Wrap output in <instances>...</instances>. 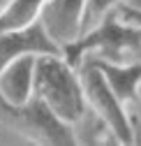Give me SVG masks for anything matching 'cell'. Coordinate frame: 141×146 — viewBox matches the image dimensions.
I'll return each mask as SVG.
<instances>
[{
	"mask_svg": "<svg viewBox=\"0 0 141 146\" xmlns=\"http://www.w3.org/2000/svg\"><path fill=\"white\" fill-rule=\"evenodd\" d=\"M35 95L69 125H79L88 116V102L79 67L69 65L60 53H42L35 67Z\"/></svg>",
	"mask_w": 141,
	"mask_h": 146,
	"instance_id": "cell-1",
	"label": "cell"
},
{
	"mask_svg": "<svg viewBox=\"0 0 141 146\" xmlns=\"http://www.w3.org/2000/svg\"><path fill=\"white\" fill-rule=\"evenodd\" d=\"M141 49V28L125 23L118 16V9H109L99 16V23L81 35L72 44L63 46V56L69 65L79 67L88 53L109 60H134Z\"/></svg>",
	"mask_w": 141,
	"mask_h": 146,
	"instance_id": "cell-2",
	"label": "cell"
},
{
	"mask_svg": "<svg viewBox=\"0 0 141 146\" xmlns=\"http://www.w3.org/2000/svg\"><path fill=\"white\" fill-rule=\"evenodd\" d=\"M0 121H5L16 135L32 144L44 146H74L79 144L76 127L65 123L51 111V107L32 95L23 104H9L0 98Z\"/></svg>",
	"mask_w": 141,
	"mask_h": 146,
	"instance_id": "cell-3",
	"label": "cell"
},
{
	"mask_svg": "<svg viewBox=\"0 0 141 146\" xmlns=\"http://www.w3.org/2000/svg\"><path fill=\"white\" fill-rule=\"evenodd\" d=\"M79 74H81L88 109L93 111V116L107 125L113 141H118L123 146L134 144L136 137H134V125L127 114V107L118 100V95L113 93L109 81L104 79L102 70L88 58H83L79 65Z\"/></svg>",
	"mask_w": 141,
	"mask_h": 146,
	"instance_id": "cell-4",
	"label": "cell"
},
{
	"mask_svg": "<svg viewBox=\"0 0 141 146\" xmlns=\"http://www.w3.org/2000/svg\"><path fill=\"white\" fill-rule=\"evenodd\" d=\"M42 56V53H60L63 46L46 33L44 23L37 19L35 23L26 28H14V30H3L0 33V70L7 63H12L19 56Z\"/></svg>",
	"mask_w": 141,
	"mask_h": 146,
	"instance_id": "cell-5",
	"label": "cell"
},
{
	"mask_svg": "<svg viewBox=\"0 0 141 146\" xmlns=\"http://www.w3.org/2000/svg\"><path fill=\"white\" fill-rule=\"evenodd\" d=\"M86 9L88 0H46L40 21L60 46H67L81 37V26L86 23Z\"/></svg>",
	"mask_w": 141,
	"mask_h": 146,
	"instance_id": "cell-6",
	"label": "cell"
},
{
	"mask_svg": "<svg viewBox=\"0 0 141 146\" xmlns=\"http://www.w3.org/2000/svg\"><path fill=\"white\" fill-rule=\"evenodd\" d=\"M90 63H95L104 79L109 81L113 88V93L123 104H139V90H141V58L134 60H109V58H99L95 53L86 56Z\"/></svg>",
	"mask_w": 141,
	"mask_h": 146,
	"instance_id": "cell-7",
	"label": "cell"
},
{
	"mask_svg": "<svg viewBox=\"0 0 141 146\" xmlns=\"http://www.w3.org/2000/svg\"><path fill=\"white\" fill-rule=\"evenodd\" d=\"M37 56H19L0 70V98L9 104H23L35 95Z\"/></svg>",
	"mask_w": 141,
	"mask_h": 146,
	"instance_id": "cell-8",
	"label": "cell"
},
{
	"mask_svg": "<svg viewBox=\"0 0 141 146\" xmlns=\"http://www.w3.org/2000/svg\"><path fill=\"white\" fill-rule=\"evenodd\" d=\"M44 3L46 0H7V5L0 9V33L35 23L42 14Z\"/></svg>",
	"mask_w": 141,
	"mask_h": 146,
	"instance_id": "cell-9",
	"label": "cell"
},
{
	"mask_svg": "<svg viewBox=\"0 0 141 146\" xmlns=\"http://www.w3.org/2000/svg\"><path fill=\"white\" fill-rule=\"evenodd\" d=\"M130 0H88V9H86V19H99L104 12H109L118 5H125Z\"/></svg>",
	"mask_w": 141,
	"mask_h": 146,
	"instance_id": "cell-10",
	"label": "cell"
},
{
	"mask_svg": "<svg viewBox=\"0 0 141 146\" xmlns=\"http://www.w3.org/2000/svg\"><path fill=\"white\" fill-rule=\"evenodd\" d=\"M118 16L125 23H132L136 28H141V7H134V5H118Z\"/></svg>",
	"mask_w": 141,
	"mask_h": 146,
	"instance_id": "cell-11",
	"label": "cell"
},
{
	"mask_svg": "<svg viewBox=\"0 0 141 146\" xmlns=\"http://www.w3.org/2000/svg\"><path fill=\"white\" fill-rule=\"evenodd\" d=\"M125 5H134V7H141V0H130V3H125Z\"/></svg>",
	"mask_w": 141,
	"mask_h": 146,
	"instance_id": "cell-12",
	"label": "cell"
},
{
	"mask_svg": "<svg viewBox=\"0 0 141 146\" xmlns=\"http://www.w3.org/2000/svg\"><path fill=\"white\" fill-rule=\"evenodd\" d=\"M139 58H141V49H139ZM139 104H141V90H139Z\"/></svg>",
	"mask_w": 141,
	"mask_h": 146,
	"instance_id": "cell-13",
	"label": "cell"
},
{
	"mask_svg": "<svg viewBox=\"0 0 141 146\" xmlns=\"http://www.w3.org/2000/svg\"><path fill=\"white\" fill-rule=\"evenodd\" d=\"M5 5H7V0H0V9H3Z\"/></svg>",
	"mask_w": 141,
	"mask_h": 146,
	"instance_id": "cell-14",
	"label": "cell"
}]
</instances>
